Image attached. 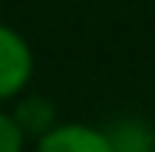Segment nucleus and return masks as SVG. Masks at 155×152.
<instances>
[{
	"instance_id": "obj_1",
	"label": "nucleus",
	"mask_w": 155,
	"mask_h": 152,
	"mask_svg": "<svg viewBox=\"0 0 155 152\" xmlns=\"http://www.w3.org/2000/svg\"><path fill=\"white\" fill-rule=\"evenodd\" d=\"M35 76V51L19 29L0 22V108L22 98Z\"/></svg>"
},
{
	"instance_id": "obj_2",
	"label": "nucleus",
	"mask_w": 155,
	"mask_h": 152,
	"mask_svg": "<svg viewBox=\"0 0 155 152\" xmlns=\"http://www.w3.org/2000/svg\"><path fill=\"white\" fill-rule=\"evenodd\" d=\"M35 152H114L108 130L86 121H57L35 140Z\"/></svg>"
},
{
	"instance_id": "obj_3",
	"label": "nucleus",
	"mask_w": 155,
	"mask_h": 152,
	"mask_svg": "<svg viewBox=\"0 0 155 152\" xmlns=\"http://www.w3.org/2000/svg\"><path fill=\"white\" fill-rule=\"evenodd\" d=\"M13 117H16V124L22 127V133L25 136H35V140L45 136L48 130L60 121L57 108H54L45 95H29V92H25L22 98L13 101Z\"/></svg>"
},
{
	"instance_id": "obj_4",
	"label": "nucleus",
	"mask_w": 155,
	"mask_h": 152,
	"mask_svg": "<svg viewBox=\"0 0 155 152\" xmlns=\"http://www.w3.org/2000/svg\"><path fill=\"white\" fill-rule=\"evenodd\" d=\"M114 152H155V133L139 117H124L108 130Z\"/></svg>"
},
{
	"instance_id": "obj_5",
	"label": "nucleus",
	"mask_w": 155,
	"mask_h": 152,
	"mask_svg": "<svg viewBox=\"0 0 155 152\" xmlns=\"http://www.w3.org/2000/svg\"><path fill=\"white\" fill-rule=\"evenodd\" d=\"M25 149V133L16 124L13 111L0 108V152H22Z\"/></svg>"
}]
</instances>
